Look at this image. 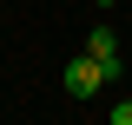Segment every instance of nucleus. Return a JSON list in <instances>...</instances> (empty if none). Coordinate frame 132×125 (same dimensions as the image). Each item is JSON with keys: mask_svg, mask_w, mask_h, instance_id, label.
Masks as SVG:
<instances>
[{"mask_svg": "<svg viewBox=\"0 0 132 125\" xmlns=\"http://www.w3.org/2000/svg\"><path fill=\"white\" fill-rule=\"evenodd\" d=\"M99 86H106V66H99L93 53H79V59H66V92H73V99H93Z\"/></svg>", "mask_w": 132, "mask_h": 125, "instance_id": "nucleus-1", "label": "nucleus"}, {"mask_svg": "<svg viewBox=\"0 0 132 125\" xmlns=\"http://www.w3.org/2000/svg\"><path fill=\"white\" fill-rule=\"evenodd\" d=\"M86 53H93V59L106 66V86H112V79H119V40H112V33H106V26H99L93 40H86Z\"/></svg>", "mask_w": 132, "mask_h": 125, "instance_id": "nucleus-2", "label": "nucleus"}, {"mask_svg": "<svg viewBox=\"0 0 132 125\" xmlns=\"http://www.w3.org/2000/svg\"><path fill=\"white\" fill-rule=\"evenodd\" d=\"M112 125H132V99H119V105H112Z\"/></svg>", "mask_w": 132, "mask_h": 125, "instance_id": "nucleus-3", "label": "nucleus"}, {"mask_svg": "<svg viewBox=\"0 0 132 125\" xmlns=\"http://www.w3.org/2000/svg\"><path fill=\"white\" fill-rule=\"evenodd\" d=\"M93 7H119V0H93Z\"/></svg>", "mask_w": 132, "mask_h": 125, "instance_id": "nucleus-4", "label": "nucleus"}]
</instances>
